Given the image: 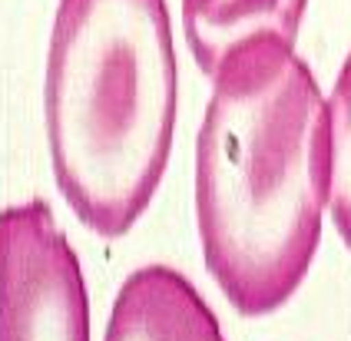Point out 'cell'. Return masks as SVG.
<instances>
[{
	"mask_svg": "<svg viewBox=\"0 0 351 341\" xmlns=\"http://www.w3.org/2000/svg\"><path fill=\"white\" fill-rule=\"evenodd\" d=\"M206 80L193 156L199 245L229 305L262 318L298 292L322 245V86L282 40L235 50Z\"/></svg>",
	"mask_w": 351,
	"mask_h": 341,
	"instance_id": "cell-1",
	"label": "cell"
},
{
	"mask_svg": "<svg viewBox=\"0 0 351 341\" xmlns=\"http://www.w3.org/2000/svg\"><path fill=\"white\" fill-rule=\"evenodd\" d=\"M176 116L169 3L60 0L43 66V129L60 196L90 232L119 239L153 205Z\"/></svg>",
	"mask_w": 351,
	"mask_h": 341,
	"instance_id": "cell-2",
	"label": "cell"
},
{
	"mask_svg": "<svg viewBox=\"0 0 351 341\" xmlns=\"http://www.w3.org/2000/svg\"><path fill=\"white\" fill-rule=\"evenodd\" d=\"M0 341H90L83 265L47 199L0 209Z\"/></svg>",
	"mask_w": 351,
	"mask_h": 341,
	"instance_id": "cell-3",
	"label": "cell"
},
{
	"mask_svg": "<svg viewBox=\"0 0 351 341\" xmlns=\"http://www.w3.org/2000/svg\"><path fill=\"white\" fill-rule=\"evenodd\" d=\"M103 341H226L193 281L173 265H143L119 285Z\"/></svg>",
	"mask_w": 351,
	"mask_h": 341,
	"instance_id": "cell-4",
	"label": "cell"
},
{
	"mask_svg": "<svg viewBox=\"0 0 351 341\" xmlns=\"http://www.w3.org/2000/svg\"><path fill=\"white\" fill-rule=\"evenodd\" d=\"M308 0H182V40L202 77L235 50L265 40L298 43Z\"/></svg>",
	"mask_w": 351,
	"mask_h": 341,
	"instance_id": "cell-5",
	"label": "cell"
},
{
	"mask_svg": "<svg viewBox=\"0 0 351 341\" xmlns=\"http://www.w3.org/2000/svg\"><path fill=\"white\" fill-rule=\"evenodd\" d=\"M322 173H325V219L351 252V50L322 93Z\"/></svg>",
	"mask_w": 351,
	"mask_h": 341,
	"instance_id": "cell-6",
	"label": "cell"
}]
</instances>
